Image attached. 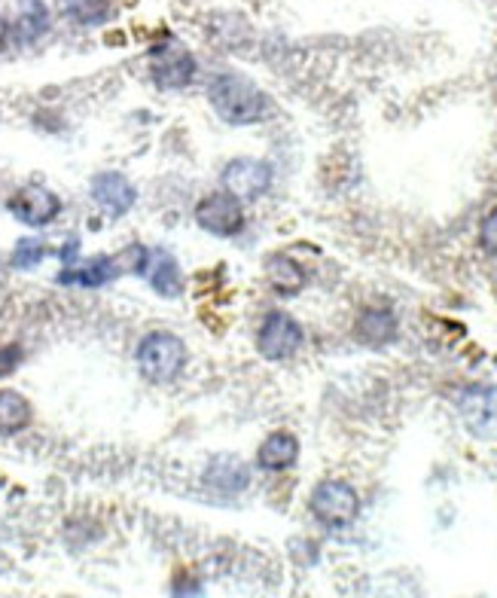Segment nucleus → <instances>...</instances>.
Returning a JSON list of instances; mask_svg holds the SVG:
<instances>
[{
    "instance_id": "nucleus-1",
    "label": "nucleus",
    "mask_w": 497,
    "mask_h": 598,
    "mask_svg": "<svg viewBox=\"0 0 497 598\" xmlns=\"http://www.w3.org/2000/svg\"><path fill=\"white\" fill-rule=\"evenodd\" d=\"M214 113L229 126H254L272 113V98L247 77L223 74L208 89Z\"/></svg>"
},
{
    "instance_id": "nucleus-2",
    "label": "nucleus",
    "mask_w": 497,
    "mask_h": 598,
    "mask_svg": "<svg viewBox=\"0 0 497 598\" xmlns=\"http://www.w3.org/2000/svg\"><path fill=\"white\" fill-rule=\"evenodd\" d=\"M186 367V342L171 330H153L138 345V370L147 382L168 385Z\"/></svg>"
},
{
    "instance_id": "nucleus-3",
    "label": "nucleus",
    "mask_w": 497,
    "mask_h": 598,
    "mask_svg": "<svg viewBox=\"0 0 497 598\" xmlns=\"http://www.w3.org/2000/svg\"><path fill=\"white\" fill-rule=\"evenodd\" d=\"M308 510L324 528H348L360 513V495L345 480H321L308 498Z\"/></svg>"
},
{
    "instance_id": "nucleus-4",
    "label": "nucleus",
    "mask_w": 497,
    "mask_h": 598,
    "mask_svg": "<svg viewBox=\"0 0 497 598\" xmlns=\"http://www.w3.org/2000/svg\"><path fill=\"white\" fill-rule=\"evenodd\" d=\"M272 187V168L263 159L254 156H238L226 162L223 168V193H229L235 202H257Z\"/></svg>"
},
{
    "instance_id": "nucleus-5",
    "label": "nucleus",
    "mask_w": 497,
    "mask_h": 598,
    "mask_svg": "<svg viewBox=\"0 0 497 598\" xmlns=\"http://www.w3.org/2000/svg\"><path fill=\"white\" fill-rule=\"evenodd\" d=\"M458 415L464 428L479 440H497V388L470 385L458 397Z\"/></svg>"
},
{
    "instance_id": "nucleus-6",
    "label": "nucleus",
    "mask_w": 497,
    "mask_h": 598,
    "mask_svg": "<svg viewBox=\"0 0 497 598\" xmlns=\"http://www.w3.org/2000/svg\"><path fill=\"white\" fill-rule=\"evenodd\" d=\"M302 327L296 318H290L287 312H269L260 324L257 333V348L266 361H287L302 348Z\"/></svg>"
},
{
    "instance_id": "nucleus-7",
    "label": "nucleus",
    "mask_w": 497,
    "mask_h": 598,
    "mask_svg": "<svg viewBox=\"0 0 497 598\" xmlns=\"http://www.w3.org/2000/svg\"><path fill=\"white\" fill-rule=\"evenodd\" d=\"M196 223L217 235V238H232L244 229V208L241 202H235L229 193H208L199 199L196 211H193Z\"/></svg>"
},
{
    "instance_id": "nucleus-8",
    "label": "nucleus",
    "mask_w": 497,
    "mask_h": 598,
    "mask_svg": "<svg viewBox=\"0 0 497 598\" xmlns=\"http://www.w3.org/2000/svg\"><path fill=\"white\" fill-rule=\"evenodd\" d=\"M150 74H153L156 86H162V89H183L196 77V58L177 43H165V46L153 49Z\"/></svg>"
},
{
    "instance_id": "nucleus-9",
    "label": "nucleus",
    "mask_w": 497,
    "mask_h": 598,
    "mask_svg": "<svg viewBox=\"0 0 497 598\" xmlns=\"http://www.w3.org/2000/svg\"><path fill=\"white\" fill-rule=\"evenodd\" d=\"M92 199L107 217L129 214L138 202V190L126 174L119 171H101L92 181Z\"/></svg>"
},
{
    "instance_id": "nucleus-10",
    "label": "nucleus",
    "mask_w": 497,
    "mask_h": 598,
    "mask_svg": "<svg viewBox=\"0 0 497 598\" xmlns=\"http://www.w3.org/2000/svg\"><path fill=\"white\" fill-rule=\"evenodd\" d=\"M10 214L25 226H49L61 214V202L52 190L40 184H28L10 199Z\"/></svg>"
},
{
    "instance_id": "nucleus-11",
    "label": "nucleus",
    "mask_w": 497,
    "mask_h": 598,
    "mask_svg": "<svg viewBox=\"0 0 497 598\" xmlns=\"http://www.w3.org/2000/svg\"><path fill=\"white\" fill-rule=\"evenodd\" d=\"M354 339L366 348H382L397 339V315L385 306L363 309L354 321Z\"/></svg>"
},
{
    "instance_id": "nucleus-12",
    "label": "nucleus",
    "mask_w": 497,
    "mask_h": 598,
    "mask_svg": "<svg viewBox=\"0 0 497 598\" xmlns=\"http://www.w3.org/2000/svg\"><path fill=\"white\" fill-rule=\"evenodd\" d=\"M205 483L223 495H238L247 489V483H251V473H247L244 461L235 458V455H217L211 458L208 464V473H205Z\"/></svg>"
},
{
    "instance_id": "nucleus-13",
    "label": "nucleus",
    "mask_w": 497,
    "mask_h": 598,
    "mask_svg": "<svg viewBox=\"0 0 497 598\" xmlns=\"http://www.w3.org/2000/svg\"><path fill=\"white\" fill-rule=\"evenodd\" d=\"M266 281L278 296H299L308 284V275L290 254H272L266 257Z\"/></svg>"
},
{
    "instance_id": "nucleus-14",
    "label": "nucleus",
    "mask_w": 497,
    "mask_h": 598,
    "mask_svg": "<svg viewBox=\"0 0 497 598\" xmlns=\"http://www.w3.org/2000/svg\"><path fill=\"white\" fill-rule=\"evenodd\" d=\"M299 458V440L290 434V431H275L269 434L260 449H257V464L269 473H278V470H287L293 467Z\"/></svg>"
},
{
    "instance_id": "nucleus-15",
    "label": "nucleus",
    "mask_w": 497,
    "mask_h": 598,
    "mask_svg": "<svg viewBox=\"0 0 497 598\" xmlns=\"http://www.w3.org/2000/svg\"><path fill=\"white\" fill-rule=\"evenodd\" d=\"M49 31V10L43 0H16V19H13V34L19 43H34Z\"/></svg>"
},
{
    "instance_id": "nucleus-16",
    "label": "nucleus",
    "mask_w": 497,
    "mask_h": 598,
    "mask_svg": "<svg viewBox=\"0 0 497 598\" xmlns=\"http://www.w3.org/2000/svg\"><path fill=\"white\" fill-rule=\"evenodd\" d=\"M31 418H34V409L19 391H10V388L0 391V434L13 437L25 431L31 425Z\"/></svg>"
},
{
    "instance_id": "nucleus-17",
    "label": "nucleus",
    "mask_w": 497,
    "mask_h": 598,
    "mask_svg": "<svg viewBox=\"0 0 497 598\" xmlns=\"http://www.w3.org/2000/svg\"><path fill=\"white\" fill-rule=\"evenodd\" d=\"M147 275H150V284H153V290H156L159 296L177 299V296L183 293V272H180L177 260H174L168 251H159V254H156V260H153V266H150Z\"/></svg>"
},
{
    "instance_id": "nucleus-18",
    "label": "nucleus",
    "mask_w": 497,
    "mask_h": 598,
    "mask_svg": "<svg viewBox=\"0 0 497 598\" xmlns=\"http://www.w3.org/2000/svg\"><path fill=\"white\" fill-rule=\"evenodd\" d=\"M119 275V266L113 257H95L80 269H68L61 272V281L65 284H80V287H101L107 281H113Z\"/></svg>"
},
{
    "instance_id": "nucleus-19",
    "label": "nucleus",
    "mask_w": 497,
    "mask_h": 598,
    "mask_svg": "<svg viewBox=\"0 0 497 598\" xmlns=\"http://www.w3.org/2000/svg\"><path fill=\"white\" fill-rule=\"evenodd\" d=\"M68 16L80 25H101L113 16L110 0H68Z\"/></svg>"
},
{
    "instance_id": "nucleus-20",
    "label": "nucleus",
    "mask_w": 497,
    "mask_h": 598,
    "mask_svg": "<svg viewBox=\"0 0 497 598\" xmlns=\"http://www.w3.org/2000/svg\"><path fill=\"white\" fill-rule=\"evenodd\" d=\"M43 257H46V245L37 242V238H25V242L16 245L13 266H19V269H34Z\"/></svg>"
},
{
    "instance_id": "nucleus-21",
    "label": "nucleus",
    "mask_w": 497,
    "mask_h": 598,
    "mask_svg": "<svg viewBox=\"0 0 497 598\" xmlns=\"http://www.w3.org/2000/svg\"><path fill=\"white\" fill-rule=\"evenodd\" d=\"M22 364V348L19 345H0V379L13 376Z\"/></svg>"
},
{
    "instance_id": "nucleus-22",
    "label": "nucleus",
    "mask_w": 497,
    "mask_h": 598,
    "mask_svg": "<svg viewBox=\"0 0 497 598\" xmlns=\"http://www.w3.org/2000/svg\"><path fill=\"white\" fill-rule=\"evenodd\" d=\"M479 242L488 254H497V208L485 217L482 232H479Z\"/></svg>"
},
{
    "instance_id": "nucleus-23",
    "label": "nucleus",
    "mask_w": 497,
    "mask_h": 598,
    "mask_svg": "<svg viewBox=\"0 0 497 598\" xmlns=\"http://www.w3.org/2000/svg\"><path fill=\"white\" fill-rule=\"evenodd\" d=\"M7 37H10V25H7V19L0 16V49L7 46Z\"/></svg>"
}]
</instances>
